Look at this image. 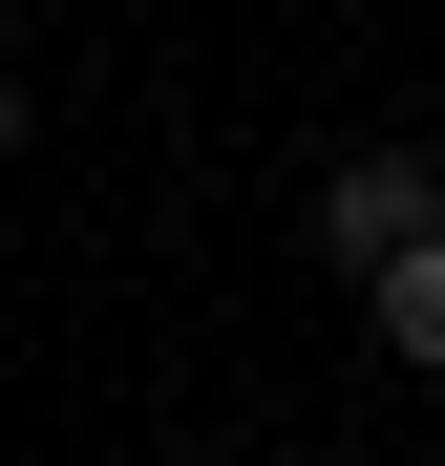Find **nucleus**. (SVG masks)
<instances>
[{"label":"nucleus","instance_id":"obj_1","mask_svg":"<svg viewBox=\"0 0 445 466\" xmlns=\"http://www.w3.org/2000/svg\"><path fill=\"white\" fill-rule=\"evenodd\" d=\"M403 233H445V170H424V148H339V170H319V255L382 276Z\"/></svg>","mask_w":445,"mask_h":466},{"label":"nucleus","instance_id":"obj_2","mask_svg":"<svg viewBox=\"0 0 445 466\" xmlns=\"http://www.w3.org/2000/svg\"><path fill=\"white\" fill-rule=\"evenodd\" d=\"M360 319H382V360H424V381H445V233H403V255L360 276Z\"/></svg>","mask_w":445,"mask_h":466},{"label":"nucleus","instance_id":"obj_3","mask_svg":"<svg viewBox=\"0 0 445 466\" xmlns=\"http://www.w3.org/2000/svg\"><path fill=\"white\" fill-rule=\"evenodd\" d=\"M0 148H22V86H0Z\"/></svg>","mask_w":445,"mask_h":466}]
</instances>
